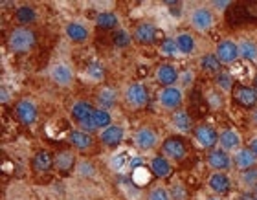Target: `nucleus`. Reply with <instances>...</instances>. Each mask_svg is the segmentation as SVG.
Here are the masks:
<instances>
[{
  "instance_id": "nucleus-10",
  "label": "nucleus",
  "mask_w": 257,
  "mask_h": 200,
  "mask_svg": "<svg viewBox=\"0 0 257 200\" xmlns=\"http://www.w3.org/2000/svg\"><path fill=\"white\" fill-rule=\"evenodd\" d=\"M233 160L230 158L228 151L224 149H211L208 154V165L213 169L215 173H226L228 169H231Z\"/></svg>"
},
{
  "instance_id": "nucleus-46",
  "label": "nucleus",
  "mask_w": 257,
  "mask_h": 200,
  "mask_svg": "<svg viewBox=\"0 0 257 200\" xmlns=\"http://www.w3.org/2000/svg\"><path fill=\"white\" fill-rule=\"evenodd\" d=\"M209 6H213V10H217V11H226L228 8L231 6V2L230 0H213V2H209Z\"/></svg>"
},
{
  "instance_id": "nucleus-13",
  "label": "nucleus",
  "mask_w": 257,
  "mask_h": 200,
  "mask_svg": "<svg viewBox=\"0 0 257 200\" xmlns=\"http://www.w3.org/2000/svg\"><path fill=\"white\" fill-rule=\"evenodd\" d=\"M155 79L158 85H162V88L166 87H175V83L180 79V74L173 65H160L156 68Z\"/></svg>"
},
{
  "instance_id": "nucleus-29",
  "label": "nucleus",
  "mask_w": 257,
  "mask_h": 200,
  "mask_svg": "<svg viewBox=\"0 0 257 200\" xmlns=\"http://www.w3.org/2000/svg\"><path fill=\"white\" fill-rule=\"evenodd\" d=\"M177 44H178L180 54L191 55V54H195V50H197V41H195V37H193L191 33H188V32L178 33V35H177Z\"/></svg>"
},
{
  "instance_id": "nucleus-17",
  "label": "nucleus",
  "mask_w": 257,
  "mask_h": 200,
  "mask_svg": "<svg viewBox=\"0 0 257 200\" xmlns=\"http://www.w3.org/2000/svg\"><path fill=\"white\" fill-rule=\"evenodd\" d=\"M257 163V156L250 151V147H242L239 151L235 152V156H233V165H235L239 171H248V169L255 167Z\"/></svg>"
},
{
  "instance_id": "nucleus-53",
  "label": "nucleus",
  "mask_w": 257,
  "mask_h": 200,
  "mask_svg": "<svg viewBox=\"0 0 257 200\" xmlns=\"http://www.w3.org/2000/svg\"><path fill=\"white\" fill-rule=\"evenodd\" d=\"M253 88H255V90H257V79H255V87H253Z\"/></svg>"
},
{
  "instance_id": "nucleus-9",
  "label": "nucleus",
  "mask_w": 257,
  "mask_h": 200,
  "mask_svg": "<svg viewBox=\"0 0 257 200\" xmlns=\"http://www.w3.org/2000/svg\"><path fill=\"white\" fill-rule=\"evenodd\" d=\"M215 55L219 57V61L222 65H230V63H235L241 54H239V43H233L230 39H224L217 44V52Z\"/></svg>"
},
{
  "instance_id": "nucleus-45",
  "label": "nucleus",
  "mask_w": 257,
  "mask_h": 200,
  "mask_svg": "<svg viewBox=\"0 0 257 200\" xmlns=\"http://www.w3.org/2000/svg\"><path fill=\"white\" fill-rule=\"evenodd\" d=\"M193 79H195V74H193L191 70H186L184 74H180V79H178V81H180L182 87H189L193 83Z\"/></svg>"
},
{
  "instance_id": "nucleus-54",
  "label": "nucleus",
  "mask_w": 257,
  "mask_h": 200,
  "mask_svg": "<svg viewBox=\"0 0 257 200\" xmlns=\"http://www.w3.org/2000/svg\"><path fill=\"white\" fill-rule=\"evenodd\" d=\"M255 200H257V196H255Z\"/></svg>"
},
{
  "instance_id": "nucleus-14",
  "label": "nucleus",
  "mask_w": 257,
  "mask_h": 200,
  "mask_svg": "<svg viewBox=\"0 0 257 200\" xmlns=\"http://www.w3.org/2000/svg\"><path fill=\"white\" fill-rule=\"evenodd\" d=\"M125 138V130L121 125H110L107 129H103L99 132V140H101L103 145L107 147H118Z\"/></svg>"
},
{
  "instance_id": "nucleus-48",
  "label": "nucleus",
  "mask_w": 257,
  "mask_h": 200,
  "mask_svg": "<svg viewBox=\"0 0 257 200\" xmlns=\"http://www.w3.org/2000/svg\"><path fill=\"white\" fill-rule=\"evenodd\" d=\"M248 147H250V151H252L253 154L257 156V136H253L252 140H250V145H248Z\"/></svg>"
},
{
  "instance_id": "nucleus-47",
  "label": "nucleus",
  "mask_w": 257,
  "mask_h": 200,
  "mask_svg": "<svg viewBox=\"0 0 257 200\" xmlns=\"http://www.w3.org/2000/svg\"><path fill=\"white\" fill-rule=\"evenodd\" d=\"M8 101H10V90L2 85V87H0V103H2V105H6Z\"/></svg>"
},
{
  "instance_id": "nucleus-39",
  "label": "nucleus",
  "mask_w": 257,
  "mask_h": 200,
  "mask_svg": "<svg viewBox=\"0 0 257 200\" xmlns=\"http://www.w3.org/2000/svg\"><path fill=\"white\" fill-rule=\"evenodd\" d=\"M169 196H171V200H188L189 195H188V189L180 182H177V184H173L169 187Z\"/></svg>"
},
{
  "instance_id": "nucleus-50",
  "label": "nucleus",
  "mask_w": 257,
  "mask_h": 200,
  "mask_svg": "<svg viewBox=\"0 0 257 200\" xmlns=\"http://www.w3.org/2000/svg\"><path fill=\"white\" fill-rule=\"evenodd\" d=\"M252 123H253V125H255V127H257V107H255V108H253V110H252Z\"/></svg>"
},
{
  "instance_id": "nucleus-22",
  "label": "nucleus",
  "mask_w": 257,
  "mask_h": 200,
  "mask_svg": "<svg viewBox=\"0 0 257 200\" xmlns=\"http://www.w3.org/2000/svg\"><path fill=\"white\" fill-rule=\"evenodd\" d=\"M149 167H151V171H153V174H155L156 178H167L173 171L169 158H166L164 154H158V156L153 158L151 163H149Z\"/></svg>"
},
{
  "instance_id": "nucleus-31",
  "label": "nucleus",
  "mask_w": 257,
  "mask_h": 200,
  "mask_svg": "<svg viewBox=\"0 0 257 200\" xmlns=\"http://www.w3.org/2000/svg\"><path fill=\"white\" fill-rule=\"evenodd\" d=\"M105 74H107V70H105V66L101 65V63H97V61H94V63H90V65L86 66L85 70V76L88 81L92 83H99L105 79Z\"/></svg>"
},
{
  "instance_id": "nucleus-3",
  "label": "nucleus",
  "mask_w": 257,
  "mask_h": 200,
  "mask_svg": "<svg viewBox=\"0 0 257 200\" xmlns=\"http://www.w3.org/2000/svg\"><path fill=\"white\" fill-rule=\"evenodd\" d=\"M189 22H191V26L197 32H208L215 24V15L213 11H211V8H208V6H198V8H195L191 11Z\"/></svg>"
},
{
  "instance_id": "nucleus-11",
  "label": "nucleus",
  "mask_w": 257,
  "mask_h": 200,
  "mask_svg": "<svg viewBox=\"0 0 257 200\" xmlns=\"http://www.w3.org/2000/svg\"><path fill=\"white\" fill-rule=\"evenodd\" d=\"M50 77H52V81H54L55 85H59V87H68L70 83L74 81V72H72L70 65L59 61V63H55V65L52 66Z\"/></svg>"
},
{
  "instance_id": "nucleus-49",
  "label": "nucleus",
  "mask_w": 257,
  "mask_h": 200,
  "mask_svg": "<svg viewBox=\"0 0 257 200\" xmlns=\"http://www.w3.org/2000/svg\"><path fill=\"white\" fill-rule=\"evenodd\" d=\"M239 200H255V196H253L252 193H242V195L239 196Z\"/></svg>"
},
{
  "instance_id": "nucleus-15",
  "label": "nucleus",
  "mask_w": 257,
  "mask_h": 200,
  "mask_svg": "<svg viewBox=\"0 0 257 200\" xmlns=\"http://www.w3.org/2000/svg\"><path fill=\"white\" fill-rule=\"evenodd\" d=\"M233 99H235L241 107L255 108V105H257V90L253 87H246V85L237 87L235 92H233Z\"/></svg>"
},
{
  "instance_id": "nucleus-37",
  "label": "nucleus",
  "mask_w": 257,
  "mask_h": 200,
  "mask_svg": "<svg viewBox=\"0 0 257 200\" xmlns=\"http://www.w3.org/2000/svg\"><path fill=\"white\" fill-rule=\"evenodd\" d=\"M206 98H208L209 107L215 108V110H219V108L224 107V98H222V92H220L219 88H217V90H209Z\"/></svg>"
},
{
  "instance_id": "nucleus-33",
  "label": "nucleus",
  "mask_w": 257,
  "mask_h": 200,
  "mask_svg": "<svg viewBox=\"0 0 257 200\" xmlns=\"http://www.w3.org/2000/svg\"><path fill=\"white\" fill-rule=\"evenodd\" d=\"M92 119H94V123H96L97 129H107L112 125V116L108 110H103V108H96L94 114H92Z\"/></svg>"
},
{
  "instance_id": "nucleus-30",
  "label": "nucleus",
  "mask_w": 257,
  "mask_h": 200,
  "mask_svg": "<svg viewBox=\"0 0 257 200\" xmlns=\"http://www.w3.org/2000/svg\"><path fill=\"white\" fill-rule=\"evenodd\" d=\"M239 54L244 61H255L257 59V43L253 39H242L239 43Z\"/></svg>"
},
{
  "instance_id": "nucleus-41",
  "label": "nucleus",
  "mask_w": 257,
  "mask_h": 200,
  "mask_svg": "<svg viewBox=\"0 0 257 200\" xmlns=\"http://www.w3.org/2000/svg\"><path fill=\"white\" fill-rule=\"evenodd\" d=\"M77 171H79V174L83 176V178H90V176H94V174H96V167H94V163L86 162V160H83V162L79 163Z\"/></svg>"
},
{
  "instance_id": "nucleus-28",
  "label": "nucleus",
  "mask_w": 257,
  "mask_h": 200,
  "mask_svg": "<svg viewBox=\"0 0 257 200\" xmlns=\"http://www.w3.org/2000/svg\"><path fill=\"white\" fill-rule=\"evenodd\" d=\"M198 66H200V70L206 72V74H220L222 63H220L219 57L215 54H204L202 57L198 59Z\"/></svg>"
},
{
  "instance_id": "nucleus-35",
  "label": "nucleus",
  "mask_w": 257,
  "mask_h": 200,
  "mask_svg": "<svg viewBox=\"0 0 257 200\" xmlns=\"http://www.w3.org/2000/svg\"><path fill=\"white\" fill-rule=\"evenodd\" d=\"M131 41H133V35L127 30H118V32L112 33V43L118 48H127L128 44H131Z\"/></svg>"
},
{
  "instance_id": "nucleus-16",
  "label": "nucleus",
  "mask_w": 257,
  "mask_h": 200,
  "mask_svg": "<svg viewBox=\"0 0 257 200\" xmlns=\"http://www.w3.org/2000/svg\"><path fill=\"white\" fill-rule=\"evenodd\" d=\"M64 35L72 41V43H85L86 39L90 37V32H88V28L79 21H74V22H68L66 28H64Z\"/></svg>"
},
{
  "instance_id": "nucleus-26",
  "label": "nucleus",
  "mask_w": 257,
  "mask_h": 200,
  "mask_svg": "<svg viewBox=\"0 0 257 200\" xmlns=\"http://www.w3.org/2000/svg\"><path fill=\"white\" fill-rule=\"evenodd\" d=\"M68 141L75 149H79V151H86V149H90L94 140H92V134L88 132H83V130H72L68 134Z\"/></svg>"
},
{
  "instance_id": "nucleus-7",
  "label": "nucleus",
  "mask_w": 257,
  "mask_h": 200,
  "mask_svg": "<svg viewBox=\"0 0 257 200\" xmlns=\"http://www.w3.org/2000/svg\"><path fill=\"white\" fill-rule=\"evenodd\" d=\"M15 114L22 125L32 127V125L37 121V116H39L37 105H35L32 99H21V101H17V105H15Z\"/></svg>"
},
{
  "instance_id": "nucleus-24",
  "label": "nucleus",
  "mask_w": 257,
  "mask_h": 200,
  "mask_svg": "<svg viewBox=\"0 0 257 200\" xmlns=\"http://www.w3.org/2000/svg\"><path fill=\"white\" fill-rule=\"evenodd\" d=\"M171 123H173V127L178 130V132H189V130L193 129L191 116H189L186 110H182V108H178V110H175V112H173Z\"/></svg>"
},
{
  "instance_id": "nucleus-23",
  "label": "nucleus",
  "mask_w": 257,
  "mask_h": 200,
  "mask_svg": "<svg viewBox=\"0 0 257 200\" xmlns=\"http://www.w3.org/2000/svg\"><path fill=\"white\" fill-rule=\"evenodd\" d=\"M32 167L37 173H48L54 167V156L48 151H39L32 160Z\"/></svg>"
},
{
  "instance_id": "nucleus-44",
  "label": "nucleus",
  "mask_w": 257,
  "mask_h": 200,
  "mask_svg": "<svg viewBox=\"0 0 257 200\" xmlns=\"http://www.w3.org/2000/svg\"><path fill=\"white\" fill-rule=\"evenodd\" d=\"M145 167V162H144V158H140V156H134L131 158V162H128V169L133 171V174L138 171V169Z\"/></svg>"
},
{
  "instance_id": "nucleus-12",
  "label": "nucleus",
  "mask_w": 257,
  "mask_h": 200,
  "mask_svg": "<svg viewBox=\"0 0 257 200\" xmlns=\"http://www.w3.org/2000/svg\"><path fill=\"white\" fill-rule=\"evenodd\" d=\"M156 35H158V32H156V26L153 24V22H140L133 32L134 41L140 44H144V46L155 43Z\"/></svg>"
},
{
  "instance_id": "nucleus-51",
  "label": "nucleus",
  "mask_w": 257,
  "mask_h": 200,
  "mask_svg": "<svg viewBox=\"0 0 257 200\" xmlns=\"http://www.w3.org/2000/svg\"><path fill=\"white\" fill-rule=\"evenodd\" d=\"M208 200H220V198H217V196H209Z\"/></svg>"
},
{
  "instance_id": "nucleus-19",
  "label": "nucleus",
  "mask_w": 257,
  "mask_h": 200,
  "mask_svg": "<svg viewBox=\"0 0 257 200\" xmlns=\"http://www.w3.org/2000/svg\"><path fill=\"white\" fill-rule=\"evenodd\" d=\"M208 185L215 195H226L231 187V180L226 173H213L208 178Z\"/></svg>"
},
{
  "instance_id": "nucleus-43",
  "label": "nucleus",
  "mask_w": 257,
  "mask_h": 200,
  "mask_svg": "<svg viewBox=\"0 0 257 200\" xmlns=\"http://www.w3.org/2000/svg\"><path fill=\"white\" fill-rule=\"evenodd\" d=\"M79 130H83V132H88V134H92L94 130H97V127H96V123H94L92 116L81 121V123H79Z\"/></svg>"
},
{
  "instance_id": "nucleus-21",
  "label": "nucleus",
  "mask_w": 257,
  "mask_h": 200,
  "mask_svg": "<svg viewBox=\"0 0 257 200\" xmlns=\"http://www.w3.org/2000/svg\"><path fill=\"white\" fill-rule=\"evenodd\" d=\"M75 165V156L74 152L70 151H59L55 152L54 156V167L63 174H68Z\"/></svg>"
},
{
  "instance_id": "nucleus-4",
  "label": "nucleus",
  "mask_w": 257,
  "mask_h": 200,
  "mask_svg": "<svg viewBox=\"0 0 257 200\" xmlns=\"http://www.w3.org/2000/svg\"><path fill=\"white\" fill-rule=\"evenodd\" d=\"M133 141H134V145L138 147L140 151H153L156 145H158V132H156L153 127H140L136 132H134L133 136Z\"/></svg>"
},
{
  "instance_id": "nucleus-25",
  "label": "nucleus",
  "mask_w": 257,
  "mask_h": 200,
  "mask_svg": "<svg viewBox=\"0 0 257 200\" xmlns=\"http://www.w3.org/2000/svg\"><path fill=\"white\" fill-rule=\"evenodd\" d=\"M96 103L99 105V108L103 110H108V108H112L116 103H118V92L110 87H105L101 88L96 96Z\"/></svg>"
},
{
  "instance_id": "nucleus-36",
  "label": "nucleus",
  "mask_w": 257,
  "mask_h": 200,
  "mask_svg": "<svg viewBox=\"0 0 257 200\" xmlns=\"http://www.w3.org/2000/svg\"><path fill=\"white\" fill-rule=\"evenodd\" d=\"M160 50H162V54L169 55V57L180 54L178 44H177V39H164V41H162V44H160Z\"/></svg>"
},
{
  "instance_id": "nucleus-20",
  "label": "nucleus",
  "mask_w": 257,
  "mask_h": 200,
  "mask_svg": "<svg viewBox=\"0 0 257 200\" xmlns=\"http://www.w3.org/2000/svg\"><path fill=\"white\" fill-rule=\"evenodd\" d=\"M219 143L220 149H224V151H239L241 149V136L233 129H224L219 134Z\"/></svg>"
},
{
  "instance_id": "nucleus-32",
  "label": "nucleus",
  "mask_w": 257,
  "mask_h": 200,
  "mask_svg": "<svg viewBox=\"0 0 257 200\" xmlns=\"http://www.w3.org/2000/svg\"><path fill=\"white\" fill-rule=\"evenodd\" d=\"M96 26L101 30H114L118 26V15L112 11H103L96 17Z\"/></svg>"
},
{
  "instance_id": "nucleus-27",
  "label": "nucleus",
  "mask_w": 257,
  "mask_h": 200,
  "mask_svg": "<svg viewBox=\"0 0 257 200\" xmlns=\"http://www.w3.org/2000/svg\"><path fill=\"white\" fill-rule=\"evenodd\" d=\"M94 105L88 101H75L74 105H72V110H70V114H72V118L77 121V123H81L83 119L90 118L92 114H94Z\"/></svg>"
},
{
  "instance_id": "nucleus-52",
  "label": "nucleus",
  "mask_w": 257,
  "mask_h": 200,
  "mask_svg": "<svg viewBox=\"0 0 257 200\" xmlns=\"http://www.w3.org/2000/svg\"><path fill=\"white\" fill-rule=\"evenodd\" d=\"M253 195L257 196V185H255V187H253Z\"/></svg>"
},
{
  "instance_id": "nucleus-6",
  "label": "nucleus",
  "mask_w": 257,
  "mask_h": 200,
  "mask_svg": "<svg viewBox=\"0 0 257 200\" xmlns=\"http://www.w3.org/2000/svg\"><path fill=\"white\" fill-rule=\"evenodd\" d=\"M182 101H184L182 88L166 87V88H162L160 92H158V103H160L166 110H173V112H175V110H178V108H180Z\"/></svg>"
},
{
  "instance_id": "nucleus-34",
  "label": "nucleus",
  "mask_w": 257,
  "mask_h": 200,
  "mask_svg": "<svg viewBox=\"0 0 257 200\" xmlns=\"http://www.w3.org/2000/svg\"><path fill=\"white\" fill-rule=\"evenodd\" d=\"M215 85H217L220 92H230L231 88H233V77L228 72H220V74L215 76Z\"/></svg>"
},
{
  "instance_id": "nucleus-1",
  "label": "nucleus",
  "mask_w": 257,
  "mask_h": 200,
  "mask_svg": "<svg viewBox=\"0 0 257 200\" xmlns=\"http://www.w3.org/2000/svg\"><path fill=\"white\" fill-rule=\"evenodd\" d=\"M37 43V35L30 28H15L8 37V46L13 54H28Z\"/></svg>"
},
{
  "instance_id": "nucleus-2",
  "label": "nucleus",
  "mask_w": 257,
  "mask_h": 200,
  "mask_svg": "<svg viewBox=\"0 0 257 200\" xmlns=\"http://www.w3.org/2000/svg\"><path fill=\"white\" fill-rule=\"evenodd\" d=\"M125 101L131 108H144L147 103H149V90L145 85L142 83H131L127 88H125Z\"/></svg>"
},
{
  "instance_id": "nucleus-8",
  "label": "nucleus",
  "mask_w": 257,
  "mask_h": 200,
  "mask_svg": "<svg viewBox=\"0 0 257 200\" xmlns=\"http://www.w3.org/2000/svg\"><path fill=\"white\" fill-rule=\"evenodd\" d=\"M193 136H195V140H197V143L200 147H204V149H215V145L219 143V132L211 127V125H198L197 129H195V132H193Z\"/></svg>"
},
{
  "instance_id": "nucleus-18",
  "label": "nucleus",
  "mask_w": 257,
  "mask_h": 200,
  "mask_svg": "<svg viewBox=\"0 0 257 200\" xmlns=\"http://www.w3.org/2000/svg\"><path fill=\"white\" fill-rule=\"evenodd\" d=\"M13 21L19 24V28H26L30 26V24H33V22L37 21V10L33 8V6H19L15 10V13H13Z\"/></svg>"
},
{
  "instance_id": "nucleus-38",
  "label": "nucleus",
  "mask_w": 257,
  "mask_h": 200,
  "mask_svg": "<svg viewBox=\"0 0 257 200\" xmlns=\"http://www.w3.org/2000/svg\"><path fill=\"white\" fill-rule=\"evenodd\" d=\"M241 182L244 187H255L257 185V167H252V169H248V171H242L241 174Z\"/></svg>"
},
{
  "instance_id": "nucleus-40",
  "label": "nucleus",
  "mask_w": 257,
  "mask_h": 200,
  "mask_svg": "<svg viewBox=\"0 0 257 200\" xmlns=\"http://www.w3.org/2000/svg\"><path fill=\"white\" fill-rule=\"evenodd\" d=\"M147 200H171L169 189L162 187V185H155V187L147 193Z\"/></svg>"
},
{
  "instance_id": "nucleus-5",
  "label": "nucleus",
  "mask_w": 257,
  "mask_h": 200,
  "mask_svg": "<svg viewBox=\"0 0 257 200\" xmlns=\"http://www.w3.org/2000/svg\"><path fill=\"white\" fill-rule=\"evenodd\" d=\"M186 143H184L182 138H178V136H169L164 140L162 143V154L173 162H180L186 158Z\"/></svg>"
},
{
  "instance_id": "nucleus-42",
  "label": "nucleus",
  "mask_w": 257,
  "mask_h": 200,
  "mask_svg": "<svg viewBox=\"0 0 257 200\" xmlns=\"http://www.w3.org/2000/svg\"><path fill=\"white\" fill-rule=\"evenodd\" d=\"M128 162H131V158H128L127 152H119V156H114L110 165L114 169H121V167H128Z\"/></svg>"
}]
</instances>
